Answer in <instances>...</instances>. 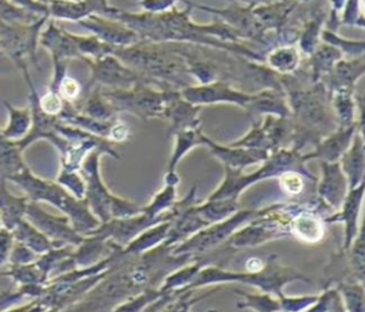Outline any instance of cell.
I'll return each instance as SVG.
<instances>
[{"label": "cell", "instance_id": "cell-12", "mask_svg": "<svg viewBox=\"0 0 365 312\" xmlns=\"http://www.w3.org/2000/svg\"><path fill=\"white\" fill-rule=\"evenodd\" d=\"M336 96L334 98L337 115L340 119L341 125L349 127L353 120V104L351 100V91H336Z\"/></svg>", "mask_w": 365, "mask_h": 312}, {"label": "cell", "instance_id": "cell-10", "mask_svg": "<svg viewBox=\"0 0 365 312\" xmlns=\"http://www.w3.org/2000/svg\"><path fill=\"white\" fill-rule=\"evenodd\" d=\"M270 66L282 72H291L299 66V54L295 48H280L269 54Z\"/></svg>", "mask_w": 365, "mask_h": 312}, {"label": "cell", "instance_id": "cell-1", "mask_svg": "<svg viewBox=\"0 0 365 312\" xmlns=\"http://www.w3.org/2000/svg\"><path fill=\"white\" fill-rule=\"evenodd\" d=\"M110 100L113 103H123L125 101V106H129V110L135 111L137 114H141L143 116H150V115H158L163 113L166 108V101L168 96L158 93L139 92L135 94H128V93H111L108 94Z\"/></svg>", "mask_w": 365, "mask_h": 312}, {"label": "cell", "instance_id": "cell-4", "mask_svg": "<svg viewBox=\"0 0 365 312\" xmlns=\"http://www.w3.org/2000/svg\"><path fill=\"white\" fill-rule=\"evenodd\" d=\"M184 96L191 103H207V101H216V100H232L237 101L240 104H246L247 101L252 100V96H242L239 93L232 92L228 87L222 84H215L208 87L189 88Z\"/></svg>", "mask_w": 365, "mask_h": 312}, {"label": "cell", "instance_id": "cell-2", "mask_svg": "<svg viewBox=\"0 0 365 312\" xmlns=\"http://www.w3.org/2000/svg\"><path fill=\"white\" fill-rule=\"evenodd\" d=\"M324 179L320 184V196L332 208L340 206L346 193V178L341 173L339 163H323Z\"/></svg>", "mask_w": 365, "mask_h": 312}, {"label": "cell", "instance_id": "cell-15", "mask_svg": "<svg viewBox=\"0 0 365 312\" xmlns=\"http://www.w3.org/2000/svg\"><path fill=\"white\" fill-rule=\"evenodd\" d=\"M63 101L55 91L48 93L41 100L42 111L48 116H54L56 114L60 113L63 110Z\"/></svg>", "mask_w": 365, "mask_h": 312}, {"label": "cell", "instance_id": "cell-9", "mask_svg": "<svg viewBox=\"0 0 365 312\" xmlns=\"http://www.w3.org/2000/svg\"><path fill=\"white\" fill-rule=\"evenodd\" d=\"M344 167L349 175V183L352 191L359 183L364 170V149L361 136H356L352 149L344 153Z\"/></svg>", "mask_w": 365, "mask_h": 312}, {"label": "cell", "instance_id": "cell-3", "mask_svg": "<svg viewBox=\"0 0 365 312\" xmlns=\"http://www.w3.org/2000/svg\"><path fill=\"white\" fill-rule=\"evenodd\" d=\"M356 127L349 126V127H342L340 132L329 137L325 142L322 143L316 153L309 154L303 158L302 160H308L312 158H322L325 160V163H332L336 161L341 155L344 154L349 149V141L352 138L353 132Z\"/></svg>", "mask_w": 365, "mask_h": 312}, {"label": "cell", "instance_id": "cell-14", "mask_svg": "<svg viewBox=\"0 0 365 312\" xmlns=\"http://www.w3.org/2000/svg\"><path fill=\"white\" fill-rule=\"evenodd\" d=\"M280 186L287 194L297 196L302 192L303 179L299 173L289 171V172H284L280 177Z\"/></svg>", "mask_w": 365, "mask_h": 312}, {"label": "cell", "instance_id": "cell-13", "mask_svg": "<svg viewBox=\"0 0 365 312\" xmlns=\"http://www.w3.org/2000/svg\"><path fill=\"white\" fill-rule=\"evenodd\" d=\"M11 110V124L9 126V129L4 132V136L8 137H16V136H21L25 134L27 129H29V117L27 115V111H15L13 109Z\"/></svg>", "mask_w": 365, "mask_h": 312}, {"label": "cell", "instance_id": "cell-16", "mask_svg": "<svg viewBox=\"0 0 365 312\" xmlns=\"http://www.w3.org/2000/svg\"><path fill=\"white\" fill-rule=\"evenodd\" d=\"M79 91H81V88H79L78 82L71 77H65L60 84V93L63 94L65 99H76L78 96Z\"/></svg>", "mask_w": 365, "mask_h": 312}, {"label": "cell", "instance_id": "cell-11", "mask_svg": "<svg viewBox=\"0 0 365 312\" xmlns=\"http://www.w3.org/2000/svg\"><path fill=\"white\" fill-rule=\"evenodd\" d=\"M340 59V51L332 46H322L312 58V67L314 72V81H318L322 74L330 72L334 63Z\"/></svg>", "mask_w": 365, "mask_h": 312}, {"label": "cell", "instance_id": "cell-7", "mask_svg": "<svg viewBox=\"0 0 365 312\" xmlns=\"http://www.w3.org/2000/svg\"><path fill=\"white\" fill-rule=\"evenodd\" d=\"M94 71L96 72V79L103 81L108 84H122L128 87L129 84H134L137 81V76L130 70L123 69L113 58L105 56L98 63Z\"/></svg>", "mask_w": 365, "mask_h": 312}, {"label": "cell", "instance_id": "cell-6", "mask_svg": "<svg viewBox=\"0 0 365 312\" xmlns=\"http://www.w3.org/2000/svg\"><path fill=\"white\" fill-rule=\"evenodd\" d=\"M26 213H29V216L32 217L38 226L46 231L50 236H54V237L63 238L68 241H73L76 244H79L82 239L76 236L68 227H67L66 221L60 220V218H55L48 215V213H43L41 208H38L37 206H34V204L31 206H27Z\"/></svg>", "mask_w": 365, "mask_h": 312}, {"label": "cell", "instance_id": "cell-8", "mask_svg": "<svg viewBox=\"0 0 365 312\" xmlns=\"http://www.w3.org/2000/svg\"><path fill=\"white\" fill-rule=\"evenodd\" d=\"M364 184L357 189H352L349 193V198L344 203V210L340 213V217H332L330 221H344L346 225V241H344V249H349L353 237L356 234V225H357L358 213L361 208V200L363 198Z\"/></svg>", "mask_w": 365, "mask_h": 312}, {"label": "cell", "instance_id": "cell-5", "mask_svg": "<svg viewBox=\"0 0 365 312\" xmlns=\"http://www.w3.org/2000/svg\"><path fill=\"white\" fill-rule=\"evenodd\" d=\"M290 232L299 238V241L308 244H316L324 236L323 222L313 213H299L291 221Z\"/></svg>", "mask_w": 365, "mask_h": 312}]
</instances>
